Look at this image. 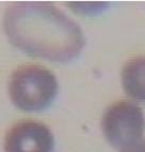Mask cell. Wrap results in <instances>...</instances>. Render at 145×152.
<instances>
[{"mask_svg":"<svg viewBox=\"0 0 145 152\" xmlns=\"http://www.w3.org/2000/svg\"><path fill=\"white\" fill-rule=\"evenodd\" d=\"M102 129L112 147L125 149L141 140L145 130L143 111L132 102H115L102 115Z\"/></svg>","mask_w":145,"mask_h":152,"instance_id":"obj_3","label":"cell"},{"mask_svg":"<svg viewBox=\"0 0 145 152\" xmlns=\"http://www.w3.org/2000/svg\"><path fill=\"white\" fill-rule=\"evenodd\" d=\"M58 81L49 69L38 65H25L16 69L9 83L13 104L24 112L47 109L58 94Z\"/></svg>","mask_w":145,"mask_h":152,"instance_id":"obj_2","label":"cell"},{"mask_svg":"<svg viewBox=\"0 0 145 152\" xmlns=\"http://www.w3.org/2000/svg\"><path fill=\"white\" fill-rule=\"evenodd\" d=\"M122 84L131 99L145 102V56L129 60L122 70Z\"/></svg>","mask_w":145,"mask_h":152,"instance_id":"obj_5","label":"cell"},{"mask_svg":"<svg viewBox=\"0 0 145 152\" xmlns=\"http://www.w3.org/2000/svg\"><path fill=\"white\" fill-rule=\"evenodd\" d=\"M3 28L14 47L52 62L74 60L85 44L80 27L48 2L13 3L5 11Z\"/></svg>","mask_w":145,"mask_h":152,"instance_id":"obj_1","label":"cell"},{"mask_svg":"<svg viewBox=\"0 0 145 152\" xmlns=\"http://www.w3.org/2000/svg\"><path fill=\"white\" fill-rule=\"evenodd\" d=\"M121 152H145V140H139L135 144L123 149Z\"/></svg>","mask_w":145,"mask_h":152,"instance_id":"obj_6","label":"cell"},{"mask_svg":"<svg viewBox=\"0 0 145 152\" xmlns=\"http://www.w3.org/2000/svg\"><path fill=\"white\" fill-rule=\"evenodd\" d=\"M54 138L47 126L33 120L17 122L4 138V152H54Z\"/></svg>","mask_w":145,"mask_h":152,"instance_id":"obj_4","label":"cell"}]
</instances>
